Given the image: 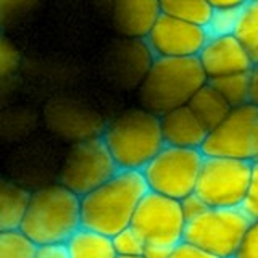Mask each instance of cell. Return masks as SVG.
Wrapping results in <instances>:
<instances>
[{"instance_id": "1", "label": "cell", "mask_w": 258, "mask_h": 258, "mask_svg": "<svg viewBox=\"0 0 258 258\" xmlns=\"http://www.w3.org/2000/svg\"><path fill=\"white\" fill-rule=\"evenodd\" d=\"M147 192L142 171L119 169L107 182L81 197L83 228L113 237L131 226L136 210Z\"/></svg>"}, {"instance_id": "2", "label": "cell", "mask_w": 258, "mask_h": 258, "mask_svg": "<svg viewBox=\"0 0 258 258\" xmlns=\"http://www.w3.org/2000/svg\"><path fill=\"white\" fill-rule=\"evenodd\" d=\"M207 83L199 56H153L139 83L141 107L161 116L187 105Z\"/></svg>"}, {"instance_id": "3", "label": "cell", "mask_w": 258, "mask_h": 258, "mask_svg": "<svg viewBox=\"0 0 258 258\" xmlns=\"http://www.w3.org/2000/svg\"><path fill=\"white\" fill-rule=\"evenodd\" d=\"M81 221V197L63 184H52L31 192L20 231L36 245L67 244Z\"/></svg>"}, {"instance_id": "4", "label": "cell", "mask_w": 258, "mask_h": 258, "mask_svg": "<svg viewBox=\"0 0 258 258\" xmlns=\"http://www.w3.org/2000/svg\"><path fill=\"white\" fill-rule=\"evenodd\" d=\"M102 139L119 169H142L165 147L160 116L145 108L123 111L105 126Z\"/></svg>"}, {"instance_id": "5", "label": "cell", "mask_w": 258, "mask_h": 258, "mask_svg": "<svg viewBox=\"0 0 258 258\" xmlns=\"http://www.w3.org/2000/svg\"><path fill=\"white\" fill-rule=\"evenodd\" d=\"M205 155L200 149L165 145L142 169L150 192L182 200L196 192Z\"/></svg>"}, {"instance_id": "6", "label": "cell", "mask_w": 258, "mask_h": 258, "mask_svg": "<svg viewBox=\"0 0 258 258\" xmlns=\"http://www.w3.org/2000/svg\"><path fill=\"white\" fill-rule=\"evenodd\" d=\"M252 224L242 208H208L187 221L184 240L218 258H234Z\"/></svg>"}, {"instance_id": "7", "label": "cell", "mask_w": 258, "mask_h": 258, "mask_svg": "<svg viewBox=\"0 0 258 258\" xmlns=\"http://www.w3.org/2000/svg\"><path fill=\"white\" fill-rule=\"evenodd\" d=\"M118 171L119 168L102 136H94L71 145L60 171V184L84 197Z\"/></svg>"}, {"instance_id": "8", "label": "cell", "mask_w": 258, "mask_h": 258, "mask_svg": "<svg viewBox=\"0 0 258 258\" xmlns=\"http://www.w3.org/2000/svg\"><path fill=\"white\" fill-rule=\"evenodd\" d=\"M252 161L205 157L196 194L210 208H240L248 190Z\"/></svg>"}, {"instance_id": "9", "label": "cell", "mask_w": 258, "mask_h": 258, "mask_svg": "<svg viewBox=\"0 0 258 258\" xmlns=\"http://www.w3.org/2000/svg\"><path fill=\"white\" fill-rule=\"evenodd\" d=\"M187 220L182 213L181 202L147 192L137 207L131 228L144 239L145 244L174 247L184 240Z\"/></svg>"}, {"instance_id": "10", "label": "cell", "mask_w": 258, "mask_h": 258, "mask_svg": "<svg viewBox=\"0 0 258 258\" xmlns=\"http://www.w3.org/2000/svg\"><path fill=\"white\" fill-rule=\"evenodd\" d=\"M256 118L258 107L252 103L232 108L229 115L208 133L200 150L205 157L253 161Z\"/></svg>"}, {"instance_id": "11", "label": "cell", "mask_w": 258, "mask_h": 258, "mask_svg": "<svg viewBox=\"0 0 258 258\" xmlns=\"http://www.w3.org/2000/svg\"><path fill=\"white\" fill-rule=\"evenodd\" d=\"M208 39L210 34L205 26L161 13L145 44L153 56H199Z\"/></svg>"}, {"instance_id": "12", "label": "cell", "mask_w": 258, "mask_h": 258, "mask_svg": "<svg viewBox=\"0 0 258 258\" xmlns=\"http://www.w3.org/2000/svg\"><path fill=\"white\" fill-rule=\"evenodd\" d=\"M199 60L208 81L248 73L253 68L247 48L234 34L210 36L208 42L199 53Z\"/></svg>"}, {"instance_id": "13", "label": "cell", "mask_w": 258, "mask_h": 258, "mask_svg": "<svg viewBox=\"0 0 258 258\" xmlns=\"http://www.w3.org/2000/svg\"><path fill=\"white\" fill-rule=\"evenodd\" d=\"M161 16L158 0H115L113 21L119 34L133 40H145Z\"/></svg>"}, {"instance_id": "14", "label": "cell", "mask_w": 258, "mask_h": 258, "mask_svg": "<svg viewBox=\"0 0 258 258\" xmlns=\"http://www.w3.org/2000/svg\"><path fill=\"white\" fill-rule=\"evenodd\" d=\"M160 121L165 144L173 147L202 149L210 133L189 105L165 113L160 116Z\"/></svg>"}, {"instance_id": "15", "label": "cell", "mask_w": 258, "mask_h": 258, "mask_svg": "<svg viewBox=\"0 0 258 258\" xmlns=\"http://www.w3.org/2000/svg\"><path fill=\"white\" fill-rule=\"evenodd\" d=\"M31 192L13 182L0 181V232L21 228Z\"/></svg>"}, {"instance_id": "16", "label": "cell", "mask_w": 258, "mask_h": 258, "mask_svg": "<svg viewBox=\"0 0 258 258\" xmlns=\"http://www.w3.org/2000/svg\"><path fill=\"white\" fill-rule=\"evenodd\" d=\"M187 105L208 131L220 124L232 110L231 105L224 100V97L210 83L202 87Z\"/></svg>"}, {"instance_id": "17", "label": "cell", "mask_w": 258, "mask_h": 258, "mask_svg": "<svg viewBox=\"0 0 258 258\" xmlns=\"http://www.w3.org/2000/svg\"><path fill=\"white\" fill-rule=\"evenodd\" d=\"M67 247L71 258H118L110 236L87 228L73 234Z\"/></svg>"}, {"instance_id": "18", "label": "cell", "mask_w": 258, "mask_h": 258, "mask_svg": "<svg viewBox=\"0 0 258 258\" xmlns=\"http://www.w3.org/2000/svg\"><path fill=\"white\" fill-rule=\"evenodd\" d=\"M161 13L199 26H208L215 10L207 0H158Z\"/></svg>"}, {"instance_id": "19", "label": "cell", "mask_w": 258, "mask_h": 258, "mask_svg": "<svg viewBox=\"0 0 258 258\" xmlns=\"http://www.w3.org/2000/svg\"><path fill=\"white\" fill-rule=\"evenodd\" d=\"M234 36L244 44L253 64L258 63V0H250L240 10Z\"/></svg>"}, {"instance_id": "20", "label": "cell", "mask_w": 258, "mask_h": 258, "mask_svg": "<svg viewBox=\"0 0 258 258\" xmlns=\"http://www.w3.org/2000/svg\"><path fill=\"white\" fill-rule=\"evenodd\" d=\"M232 108L250 103V71L208 81Z\"/></svg>"}, {"instance_id": "21", "label": "cell", "mask_w": 258, "mask_h": 258, "mask_svg": "<svg viewBox=\"0 0 258 258\" xmlns=\"http://www.w3.org/2000/svg\"><path fill=\"white\" fill-rule=\"evenodd\" d=\"M37 245L20 229L0 232V258H34Z\"/></svg>"}, {"instance_id": "22", "label": "cell", "mask_w": 258, "mask_h": 258, "mask_svg": "<svg viewBox=\"0 0 258 258\" xmlns=\"http://www.w3.org/2000/svg\"><path fill=\"white\" fill-rule=\"evenodd\" d=\"M113 247L118 256H142L145 250L144 239L136 232L134 228H126L111 237Z\"/></svg>"}, {"instance_id": "23", "label": "cell", "mask_w": 258, "mask_h": 258, "mask_svg": "<svg viewBox=\"0 0 258 258\" xmlns=\"http://www.w3.org/2000/svg\"><path fill=\"white\" fill-rule=\"evenodd\" d=\"M242 8H244V7H242ZM242 8H232V10H215L213 18L207 26L208 34L210 36L234 34Z\"/></svg>"}, {"instance_id": "24", "label": "cell", "mask_w": 258, "mask_h": 258, "mask_svg": "<svg viewBox=\"0 0 258 258\" xmlns=\"http://www.w3.org/2000/svg\"><path fill=\"white\" fill-rule=\"evenodd\" d=\"M240 208L252 221H258V160L252 161V176H250L248 190Z\"/></svg>"}, {"instance_id": "25", "label": "cell", "mask_w": 258, "mask_h": 258, "mask_svg": "<svg viewBox=\"0 0 258 258\" xmlns=\"http://www.w3.org/2000/svg\"><path fill=\"white\" fill-rule=\"evenodd\" d=\"M20 63V55L10 42L0 37V78L7 76L8 73L15 71Z\"/></svg>"}, {"instance_id": "26", "label": "cell", "mask_w": 258, "mask_h": 258, "mask_svg": "<svg viewBox=\"0 0 258 258\" xmlns=\"http://www.w3.org/2000/svg\"><path fill=\"white\" fill-rule=\"evenodd\" d=\"M234 258H258V221H252Z\"/></svg>"}, {"instance_id": "27", "label": "cell", "mask_w": 258, "mask_h": 258, "mask_svg": "<svg viewBox=\"0 0 258 258\" xmlns=\"http://www.w3.org/2000/svg\"><path fill=\"white\" fill-rule=\"evenodd\" d=\"M169 258H218V256L205 252L204 248L194 245L187 240H182L177 245L173 247Z\"/></svg>"}, {"instance_id": "28", "label": "cell", "mask_w": 258, "mask_h": 258, "mask_svg": "<svg viewBox=\"0 0 258 258\" xmlns=\"http://www.w3.org/2000/svg\"><path fill=\"white\" fill-rule=\"evenodd\" d=\"M179 202H181L182 213H184L185 220H187V221H190V220H194V218L200 216L202 213L205 212V210L210 208V207L205 204V202L197 196L196 192L190 194V196H187V197H184V199L179 200Z\"/></svg>"}, {"instance_id": "29", "label": "cell", "mask_w": 258, "mask_h": 258, "mask_svg": "<svg viewBox=\"0 0 258 258\" xmlns=\"http://www.w3.org/2000/svg\"><path fill=\"white\" fill-rule=\"evenodd\" d=\"M34 258H71L67 244L37 245Z\"/></svg>"}, {"instance_id": "30", "label": "cell", "mask_w": 258, "mask_h": 258, "mask_svg": "<svg viewBox=\"0 0 258 258\" xmlns=\"http://www.w3.org/2000/svg\"><path fill=\"white\" fill-rule=\"evenodd\" d=\"M173 247L166 245H157V244H145L144 258H169Z\"/></svg>"}, {"instance_id": "31", "label": "cell", "mask_w": 258, "mask_h": 258, "mask_svg": "<svg viewBox=\"0 0 258 258\" xmlns=\"http://www.w3.org/2000/svg\"><path fill=\"white\" fill-rule=\"evenodd\" d=\"M213 10H232V8H242L248 0H207Z\"/></svg>"}, {"instance_id": "32", "label": "cell", "mask_w": 258, "mask_h": 258, "mask_svg": "<svg viewBox=\"0 0 258 258\" xmlns=\"http://www.w3.org/2000/svg\"><path fill=\"white\" fill-rule=\"evenodd\" d=\"M250 103L258 107V63L250 71Z\"/></svg>"}, {"instance_id": "33", "label": "cell", "mask_w": 258, "mask_h": 258, "mask_svg": "<svg viewBox=\"0 0 258 258\" xmlns=\"http://www.w3.org/2000/svg\"><path fill=\"white\" fill-rule=\"evenodd\" d=\"M29 2V0H0V18L13 13L15 8L21 7L23 4Z\"/></svg>"}, {"instance_id": "34", "label": "cell", "mask_w": 258, "mask_h": 258, "mask_svg": "<svg viewBox=\"0 0 258 258\" xmlns=\"http://www.w3.org/2000/svg\"><path fill=\"white\" fill-rule=\"evenodd\" d=\"M253 160H258V118H256V126H255V155Z\"/></svg>"}, {"instance_id": "35", "label": "cell", "mask_w": 258, "mask_h": 258, "mask_svg": "<svg viewBox=\"0 0 258 258\" xmlns=\"http://www.w3.org/2000/svg\"><path fill=\"white\" fill-rule=\"evenodd\" d=\"M118 258H144V256H118Z\"/></svg>"}, {"instance_id": "36", "label": "cell", "mask_w": 258, "mask_h": 258, "mask_svg": "<svg viewBox=\"0 0 258 258\" xmlns=\"http://www.w3.org/2000/svg\"><path fill=\"white\" fill-rule=\"evenodd\" d=\"M248 2H250V0H248Z\"/></svg>"}]
</instances>
